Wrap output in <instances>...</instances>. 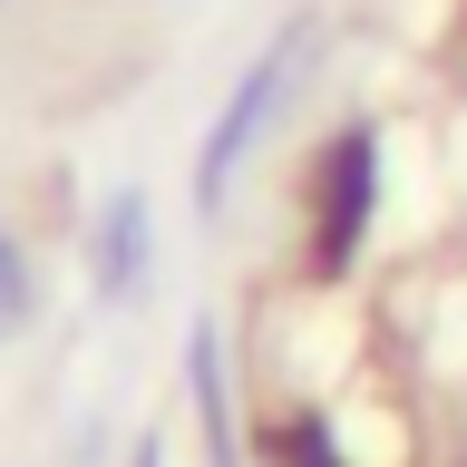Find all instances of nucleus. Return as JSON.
Instances as JSON below:
<instances>
[{"instance_id":"f257e3e1","label":"nucleus","mask_w":467,"mask_h":467,"mask_svg":"<svg viewBox=\"0 0 467 467\" xmlns=\"http://www.w3.org/2000/svg\"><path fill=\"white\" fill-rule=\"evenodd\" d=\"M312 49H321V29H312V10H292L273 39L254 49V68L234 78V98L214 108V127H204V146H195V214L214 224L224 214V195H234V175H244V156H254L263 137H273V117L292 108V88L312 78Z\"/></svg>"},{"instance_id":"f03ea898","label":"nucleus","mask_w":467,"mask_h":467,"mask_svg":"<svg viewBox=\"0 0 467 467\" xmlns=\"http://www.w3.org/2000/svg\"><path fill=\"white\" fill-rule=\"evenodd\" d=\"M370 224H379V127L350 117L302 166V283H341L370 254Z\"/></svg>"},{"instance_id":"7ed1b4c3","label":"nucleus","mask_w":467,"mask_h":467,"mask_svg":"<svg viewBox=\"0 0 467 467\" xmlns=\"http://www.w3.org/2000/svg\"><path fill=\"white\" fill-rule=\"evenodd\" d=\"M185 389H195L204 467H244V438H234V389H224V341H214V321H195V341H185Z\"/></svg>"},{"instance_id":"20e7f679","label":"nucleus","mask_w":467,"mask_h":467,"mask_svg":"<svg viewBox=\"0 0 467 467\" xmlns=\"http://www.w3.org/2000/svg\"><path fill=\"white\" fill-rule=\"evenodd\" d=\"M146 185H117L108 195V214H98V292L108 302H127L137 292V273H146Z\"/></svg>"},{"instance_id":"39448f33","label":"nucleus","mask_w":467,"mask_h":467,"mask_svg":"<svg viewBox=\"0 0 467 467\" xmlns=\"http://www.w3.org/2000/svg\"><path fill=\"white\" fill-rule=\"evenodd\" d=\"M263 458H273V467H350V458H341V429H331L312 400L283 409V419L263 429Z\"/></svg>"},{"instance_id":"423d86ee","label":"nucleus","mask_w":467,"mask_h":467,"mask_svg":"<svg viewBox=\"0 0 467 467\" xmlns=\"http://www.w3.org/2000/svg\"><path fill=\"white\" fill-rule=\"evenodd\" d=\"M29 312H39V273H29L20 234H0V341H20Z\"/></svg>"},{"instance_id":"0eeeda50","label":"nucleus","mask_w":467,"mask_h":467,"mask_svg":"<svg viewBox=\"0 0 467 467\" xmlns=\"http://www.w3.org/2000/svg\"><path fill=\"white\" fill-rule=\"evenodd\" d=\"M127 467H166V448H156V438H137V448H127Z\"/></svg>"},{"instance_id":"6e6552de","label":"nucleus","mask_w":467,"mask_h":467,"mask_svg":"<svg viewBox=\"0 0 467 467\" xmlns=\"http://www.w3.org/2000/svg\"><path fill=\"white\" fill-rule=\"evenodd\" d=\"M458 39H467V0H458Z\"/></svg>"},{"instance_id":"1a4fd4ad","label":"nucleus","mask_w":467,"mask_h":467,"mask_svg":"<svg viewBox=\"0 0 467 467\" xmlns=\"http://www.w3.org/2000/svg\"><path fill=\"white\" fill-rule=\"evenodd\" d=\"M458 467H467V458H458Z\"/></svg>"}]
</instances>
